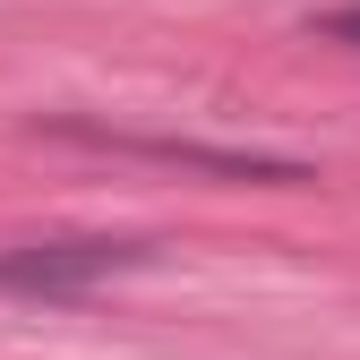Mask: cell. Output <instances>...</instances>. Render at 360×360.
Masks as SVG:
<instances>
[{"instance_id": "cell-1", "label": "cell", "mask_w": 360, "mask_h": 360, "mask_svg": "<svg viewBox=\"0 0 360 360\" xmlns=\"http://www.w3.org/2000/svg\"><path fill=\"white\" fill-rule=\"evenodd\" d=\"M129 266H146V240H43V249H9L0 257V292H86L103 275H129Z\"/></svg>"}, {"instance_id": "cell-2", "label": "cell", "mask_w": 360, "mask_h": 360, "mask_svg": "<svg viewBox=\"0 0 360 360\" xmlns=\"http://www.w3.org/2000/svg\"><path fill=\"white\" fill-rule=\"evenodd\" d=\"M326 34H335V43H360V9H335V18H326Z\"/></svg>"}]
</instances>
